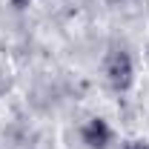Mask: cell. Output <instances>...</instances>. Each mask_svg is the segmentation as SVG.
Instances as JSON below:
<instances>
[{"instance_id":"obj_1","label":"cell","mask_w":149,"mask_h":149,"mask_svg":"<svg viewBox=\"0 0 149 149\" xmlns=\"http://www.w3.org/2000/svg\"><path fill=\"white\" fill-rule=\"evenodd\" d=\"M103 72H106V80L115 92H129L132 83H135V60L126 49L115 46L109 55H106V63H103Z\"/></svg>"},{"instance_id":"obj_3","label":"cell","mask_w":149,"mask_h":149,"mask_svg":"<svg viewBox=\"0 0 149 149\" xmlns=\"http://www.w3.org/2000/svg\"><path fill=\"white\" fill-rule=\"evenodd\" d=\"M9 3H12V6L17 9V12H23V9H29V6H32L35 0H9Z\"/></svg>"},{"instance_id":"obj_5","label":"cell","mask_w":149,"mask_h":149,"mask_svg":"<svg viewBox=\"0 0 149 149\" xmlns=\"http://www.w3.org/2000/svg\"><path fill=\"white\" fill-rule=\"evenodd\" d=\"M115 3H120V0H115Z\"/></svg>"},{"instance_id":"obj_2","label":"cell","mask_w":149,"mask_h":149,"mask_svg":"<svg viewBox=\"0 0 149 149\" xmlns=\"http://www.w3.org/2000/svg\"><path fill=\"white\" fill-rule=\"evenodd\" d=\"M80 138H83L86 149H109L115 141V129L109 126L106 118H89L80 129Z\"/></svg>"},{"instance_id":"obj_4","label":"cell","mask_w":149,"mask_h":149,"mask_svg":"<svg viewBox=\"0 0 149 149\" xmlns=\"http://www.w3.org/2000/svg\"><path fill=\"white\" fill-rule=\"evenodd\" d=\"M123 149H149V141H132V143H126Z\"/></svg>"}]
</instances>
